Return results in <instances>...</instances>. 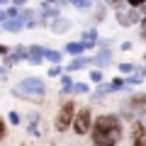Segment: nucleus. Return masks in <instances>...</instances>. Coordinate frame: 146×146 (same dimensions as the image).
Returning a JSON list of instances; mask_svg holds the SVG:
<instances>
[{
  "mask_svg": "<svg viewBox=\"0 0 146 146\" xmlns=\"http://www.w3.org/2000/svg\"><path fill=\"white\" fill-rule=\"evenodd\" d=\"M93 146H117L122 139V122L115 115H100L93 122Z\"/></svg>",
  "mask_w": 146,
  "mask_h": 146,
  "instance_id": "nucleus-1",
  "label": "nucleus"
},
{
  "mask_svg": "<svg viewBox=\"0 0 146 146\" xmlns=\"http://www.w3.org/2000/svg\"><path fill=\"white\" fill-rule=\"evenodd\" d=\"M73 117H76L73 102H71V100H66V102L61 105V110H58V115H56V122H54V127H56L58 131H66L68 127H73Z\"/></svg>",
  "mask_w": 146,
  "mask_h": 146,
  "instance_id": "nucleus-2",
  "label": "nucleus"
},
{
  "mask_svg": "<svg viewBox=\"0 0 146 146\" xmlns=\"http://www.w3.org/2000/svg\"><path fill=\"white\" fill-rule=\"evenodd\" d=\"M73 129H76V134H88L93 129V115H90L88 107L76 112V117H73Z\"/></svg>",
  "mask_w": 146,
  "mask_h": 146,
  "instance_id": "nucleus-3",
  "label": "nucleus"
},
{
  "mask_svg": "<svg viewBox=\"0 0 146 146\" xmlns=\"http://www.w3.org/2000/svg\"><path fill=\"white\" fill-rule=\"evenodd\" d=\"M17 93H25V95H29V98L39 100L44 95V83L39 78H27V80H22V83H20Z\"/></svg>",
  "mask_w": 146,
  "mask_h": 146,
  "instance_id": "nucleus-4",
  "label": "nucleus"
},
{
  "mask_svg": "<svg viewBox=\"0 0 146 146\" xmlns=\"http://www.w3.org/2000/svg\"><path fill=\"white\" fill-rule=\"evenodd\" d=\"M131 112V115H139V117H146V95H134V98L129 100V107H127Z\"/></svg>",
  "mask_w": 146,
  "mask_h": 146,
  "instance_id": "nucleus-5",
  "label": "nucleus"
},
{
  "mask_svg": "<svg viewBox=\"0 0 146 146\" xmlns=\"http://www.w3.org/2000/svg\"><path fill=\"white\" fill-rule=\"evenodd\" d=\"M131 144L134 146H146V124L136 122L134 129H131Z\"/></svg>",
  "mask_w": 146,
  "mask_h": 146,
  "instance_id": "nucleus-6",
  "label": "nucleus"
},
{
  "mask_svg": "<svg viewBox=\"0 0 146 146\" xmlns=\"http://www.w3.org/2000/svg\"><path fill=\"white\" fill-rule=\"evenodd\" d=\"M117 20H119L122 27H129V25H134V22H141V17H139V10H129V12L119 10L117 12Z\"/></svg>",
  "mask_w": 146,
  "mask_h": 146,
  "instance_id": "nucleus-7",
  "label": "nucleus"
},
{
  "mask_svg": "<svg viewBox=\"0 0 146 146\" xmlns=\"http://www.w3.org/2000/svg\"><path fill=\"white\" fill-rule=\"evenodd\" d=\"M27 58H29V63H42V61H44V49H42V46L27 49Z\"/></svg>",
  "mask_w": 146,
  "mask_h": 146,
  "instance_id": "nucleus-8",
  "label": "nucleus"
},
{
  "mask_svg": "<svg viewBox=\"0 0 146 146\" xmlns=\"http://www.w3.org/2000/svg\"><path fill=\"white\" fill-rule=\"evenodd\" d=\"M95 42H98V32H95V29H88V32L83 34V42H80V44H83V46H93Z\"/></svg>",
  "mask_w": 146,
  "mask_h": 146,
  "instance_id": "nucleus-9",
  "label": "nucleus"
},
{
  "mask_svg": "<svg viewBox=\"0 0 146 146\" xmlns=\"http://www.w3.org/2000/svg\"><path fill=\"white\" fill-rule=\"evenodd\" d=\"M3 27H5L7 32H20L22 29V20H15V17H12V20H5Z\"/></svg>",
  "mask_w": 146,
  "mask_h": 146,
  "instance_id": "nucleus-10",
  "label": "nucleus"
},
{
  "mask_svg": "<svg viewBox=\"0 0 146 146\" xmlns=\"http://www.w3.org/2000/svg\"><path fill=\"white\" fill-rule=\"evenodd\" d=\"M88 61H90V58H73V61L68 63V71H78V68H85V66H88Z\"/></svg>",
  "mask_w": 146,
  "mask_h": 146,
  "instance_id": "nucleus-11",
  "label": "nucleus"
},
{
  "mask_svg": "<svg viewBox=\"0 0 146 146\" xmlns=\"http://www.w3.org/2000/svg\"><path fill=\"white\" fill-rule=\"evenodd\" d=\"M95 63H98V66H107V63H110V49L100 51L98 56H95Z\"/></svg>",
  "mask_w": 146,
  "mask_h": 146,
  "instance_id": "nucleus-12",
  "label": "nucleus"
},
{
  "mask_svg": "<svg viewBox=\"0 0 146 146\" xmlns=\"http://www.w3.org/2000/svg\"><path fill=\"white\" fill-rule=\"evenodd\" d=\"M51 29L56 32V34H61V32H66V29H68V20H56V25H54Z\"/></svg>",
  "mask_w": 146,
  "mask_h": 146,
  "instance_id": "nucleus-13",
  "label": "nucleus"
},
{
  "mask_svg": "<svg viewBox=\"0 0 146 146\" xmlns=\"http://www.w3.org/2000/svg\"><path fill=\"white\" fill-rule=\"evenodd\" d=\"M66 51L68 54H80V51H83V44H80V42H73V44H68V46H66Z\"/></svg>",
  "mask_w": 146,
  "mask_h": 146,
  "instance_id": "nucleus-14",
  "label": "nucleus"
},
{
  "mask_svg": "<svg viewBox=\"0 0 146 146\" xmlns=\"http://www.w3.org/2000/svg\"><path fill=\"white\" fill-rule=\"evenodd\" d=\"M44 58H49V61L58 63V61H61V54H58V51H44Z\"/></svg>",
  "mask_w": 146,
  "mask_h": 146,
  "instance_id": "nucleus-15",
  "label": "nucleus"
},
{
  "mask_svg": "<svg viewBox=\"0 0 146 146\" xmlns=\"http://www.w3.org/2000/svg\"><path fill=\"white\" fill-rule=\"evenodd\" d=\"M71 5H76V7H90V0H71Z\"/></svg>",
  "mask_w": 146,
  "mask_h": 146,
  "instance_id": "nucleus-16",
  "label": "nucleus"
},
{
  "mask_svg": "<svg viewBox=\"0 0 146 146\" xmlns=\"http://www.w3.org/2000/svg\"><path fill=\"white\" fill-rule=\"evenodd\" d=\"M107 3H110L112 7H117V10H122V5H124L127 0H107Z\"/></svg>",
  "mask_w": 146,
  "mask_h": 146,
  "instance_id": "nucleus-17",
  "label": "nucleus"
},
{
  "mask_svg": "<svg viewBox=\"0 0 146 146\" xmlns=\"http://www.w3.org/2000/svg\"><path fill=\"white\" fill-rule=\"evenodd\" d=\"M73 93H88V85H83V83L73 85Z\"/></svg>",
  "mask_w": 146,
  "mask_h": 146,
  "instance_id": "nucleus-18",
  "label": "nucleus"
},
{
  "mask_svg": "<svg viewBox=\"0 0 146 146\" xmlns=\"http://www.w3.org/2000/svg\"><path fill=\"white\" fill-rule=\"evenodd\" d=\"M127 3H129V5L136 10V7H144V3H146V0H127Z\"/></svg>",
  "mask_w": 146,
  "mask_h": 146,
  "instance_id": "nucleus-19",
  "label": "nucleus"
},
{
  "mask_svg": "<svg viewBox=\"0 0 146 146\" xmlns=\"http://www.w3.org/2000/svg\"><path fill=\"white\" fill-rule=\"evenodd\" d=\"M90 78H93L95 83H102V73H100V71H93V73H90Z\"/></svg>",
  "mask_w": 146,
  "mask_h": 146,
  "instance_id": "nucleus-20",
  "label": "nucleus"
},
{
  "mask_svg": "<svg viewBox=\"0 0 146 146\" xmlns=\"http://www.w3.org/2000/svg\"><path fill=\"white\" fill-rule=\"evenodd\" d=\"M7 119H10L12 124H20V115H17V112H10V115H7Z\"/></svg>",
  "mask_w": 146,
  "mask_h": 146,
  "instance_id": "nucleus-21",
  "label": "nucleus"
},
{
  "mask_svg": "<svg viewBox=\"0 0 146 146\" xmlns=\"http://www.w3.org/2000/svg\"><path fill=\"white\" fill-rule=\"evenodd\" d=\"M119 71H122V73H131V71H134V66H131V63H122Z\"/></svg>",
  "mask_w": 146,
  "mask_h": 146,
  "instance_id": "nucleus-22",
  "label": "nucleus"
},
{
  "mask_svg": "<svg viewBox=\"0 0 146 146\" xmlns=\"http://www.w3.org/2000/svg\"><path fill=\"white\" fill-rule=\"evenodd\" d=\"M0 139H5V119L0 117Z\"/></svg>",
  "mask_w": 146,
  "mask_h": 146,
  "instance_id": "nucleus-23",
  "label": "nucleus"
},
{
  "mask_svg": "<svg viewBox=\"0 0 146 146\" xmlns=\"http://www.w3.org/2000/svg\"><path fill=\"white\" fill-rule=\"evenodd\" d=\"M95 17H98V20H105V7H98V12H95Z\"/></svg>",
  "mask_w": 146,
  "mask_h": 146,
  "instance_id": "nucleus-24",
  "label": "nucleus"
},
{
  "mask_svg": "<svg viewBox=\"0 0 146 146\" xmlns=\"http://www.w3.org/2000/svg\"><path fill=\"white\" fill-rule=\"evenodd\" d=\"M58 73H61V68H58V66H54L51 71H49V76H58Z\"/></svg>",
  "mask_w": 146,
  "mask_h": 146,
  "instance_id": "nucleus-25",
  "label": "nucleus"
},
{
  "mask_svg": "<svg viewBox=\"0 0 146 146\" xmlns=\"http://www.w3.org/2000/svg\"><path fill=\"white\" fill-rule=\"evenodd\" d=\"M141 36L146 39V20H141Z\"/></svg>",
  "mask_w": 146,
  "mask_h": 146,
  "instance_id": "nucleus-26",
  "label": "nucleus"
},
{
  "mask_svg": "<svg viewBox=\"0 0 146 146\" xmlns=\"http://www.w3.org/2000/svg\"><path fill=\"white\" fill-rule=\"evenodd\" d=\"M12 3H15V5H25L27 0H12Z\"/></svg>",
  "mask_w": 146,
  "mask_h": 146,
  "instance_id": "nucleus-27",
  "label": "nucleus"
},
{
  "mask_svg": "<svg viewBox=\"0 0 146 146\" xmlns=\"http://www.w3.org/2000/svg\"><path fill=\"white\" fill-rule=\"evenodd\" d=\"M141 10H144V15H146V7H141Z\"/></svg>",
  "mask_w": 146,
  "mask_h": 146,
  "instance_id": "nucleus-28",
  "label": "nucleus"
},
{
  "mask_svg": "<svg viewBox=\"0 0 146 146\" xmlns=\"http://www.w3.org/2000/svg\"><path fill=\"white\" fill-rule=\"evenodd\" d=\"M0 3H5V0H0Z\"/></svg>",
  "mask_w": 146,
  "mask_h": 146,
  "instance_id": "nucleus-29",
  "label": "nucleus"
}]
</instances>
